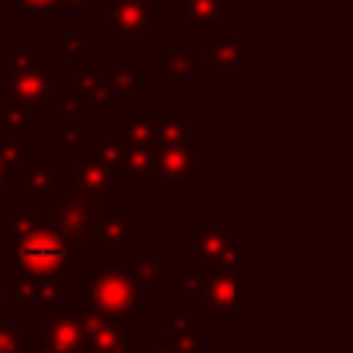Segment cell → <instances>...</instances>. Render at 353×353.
Listing matches in <instances>:
<instances>
[{
  "label": "cell",
  "mask_w": 353,
  "mask_h": 353,
  "mask_svg": "<svg viewBox=\"0 0 353 353\" xmlns=\"http://www.w3.org/2000/svg\"><path fill=\"white\" fill-rule=\"evenodd\" d=\"M6 256L36 279L61 273L72 256V245L36 210L17 207L6 212Z\"/></svg>",
  "instance_id": "obj_1"
},
{
  "label": "cell",
  "mask_w": 353,
  "mask_h": 353,
  "mask_svg": "<svg viewBox=\"0 0 353 353\" xmlns=\"http://www.w3.org/2000/svg\"><path fill=\"white\" fill-rule=\"evenodd\" d=\"M63 174H66V185L69 193L85 201L105 207H119L124 204V190L127 185L119 179V174L105 163V157L97 152L94 141L85 149L69 152L66 160L61 163Z\"/></svg>",
  "instance_id": "obj_2"
},
{
  "label": "cell",
  "mask_w": 353,
  "mask_h": 353,
  "mask_svg": "<svg viewBox=\"0 0 353 353\" xmlns=\"http://www.w3.org/2000/svg\"><path fill=\"white\" fill-rule=\"evenodd\" d=\"M105 25L102 33L116 41L119 50L141 47L154 33L152 0H102Z\"/></svg>",
  "instance_id": "obj_3"
},
{
  "label": "cell",
  "mask_w": 353,
  "mask_h": 353,
  "mask_svg": "<svg viewBox=\"0 0 353 353\" xmlns=\"http://www.w3.org/2000/svg\"><path fill=\"white\" fill-rule=\"evenodd\" d=\"M14 188L19 196L17 207H28V210H33L36 204H44V201L63 199L69 193L63 165L55 160H30L19 171Z\"/></svg>",
  "instance_id": "obj_4"
},
{
  "label": "cell",
  "mask_w": 353,
  "mask_h": 353,
  "mask_svg": "<svg viewBox=\"0 0 353 353\" xmlns=\"http://www.w3.org/2000/svg\"><path fill=\"white\" fill-rule=\"evenodd\" d=\"M201 168H204L201 149H196L190 143L163 146V149H154L149 185H185L193 176H199Z\"/></svg>",
  "instance_id": "obj_5"
},
{
  "label": "cell",
  "mask_w": 353,
  "mask_h": 353,
  "mask_svg": "<svg viewBox=\"0 0 353 353\" xmlns=\"http://www.w3.org/2000/svg\"><path fill=\"white\" fill-rule=\"evenodd\" d=\"M55 77H58V74H55V63L41 61L33 72L8 80L6 94H8V99L22 102V105H28V108L50 110L52 97H55Z\"/></svg>",
  "instance_id": "obj_6"
},
{
  "label": "cell",
  "mask_w": 353,
  "mask_h": 353,
  "mask_svg": "<svg viewBox=\"0 0 353 353\" xmlns=\"http://www.w3.org/2000/svg\"><path fill=\"white\" fill-rule=\"evenodd\" d=\"M72 83L77 97L85 102V108H97V110H116V97L110 91V80H108V66L105 63H80L77 72H72Z\"/></svg>",
  "instance_id": "obj_7"
},
{
  "label": "cell",
  "mask_w": 353,
  "mask_h": 353,
  "mask_svg": "<svg viewBox=\"0 0 353 353\" xmlns=\"http://www.w3.org/2000/svg\"><path fill=\"white\" fill-rule=\"evenodd\" d=\"M179 22L190 28L193 36H199L201 41L215 36L218 25H223L229 19L226 11V0H179Z\"/></svg>",
  "instance_id": "obj_8"
},
{
  "label": "cell",
  "mask_w": 353,
  "mask_h": 353,
  "mask_svg": "<svg viewBox=\"0 0 353 353\" xmlns=\"http://www.w3.org/2000/svg\"><path fill=\"white\" fill-rule=\"evenodd\" d=\"M193 254L204 262H234L237 226H193Z\"/></svg>",
  "instance_id": "obj_9"
},
{
  "label": "cell",
  "mask_w": 353,
  "mask_h": 353,
  "mask_svg": "<svg viewBox=\"0 0 353 353\" xmlns=\"http://www.w3.org/2000/svg\"><path fill=\"white\" fill-rule=\"evenodd\" d=\"M154 127H157V113H127V110H119L116 119L108 121L99 135H110V138H119L124 143L154 146Z\"/></svg>",
  "instance_id": "obj_10"
},
{
  "label": "cell",
  "mask_w": 353,
  "mask_h": 353,
  "mask_svg": "<svg viewBox=\"0 0 353 353\" xmlns=\"http://www.w3.org/2000/svg\"><path fill=\"white\" fill-rule=\"evenodd\" d=\"M154 72L165 77V83L174 85H190L193 83V50H182V47H171V50H154L152 55Z\"/></svg>",
  "instance_id": "obj_11"
},
{
  "label": "cell",
  "mask_w": 353,
  "mask_h": 353,
  "mask_svg": "<svg viewBox=\"0 0 353 353\" xmlns=\"http://www.w3.org/2000/svg\"><path fill=\"white\" fill-rule=\"evenodd\" d=\"M204 55V66L207 74L210 72H240L243 66V52H240V41L234 36H210L204 39V44L199 47Z\"/></svg>",
  "instance_id": "obj_12"
},
{
  "label": "cell",
  "mask_w": 353,
  "mask_h": 353,
  "mask_svg": "<svg viewBox=\"0 0 353 353\" xmlns=\"http://www.w3.org/2000/svg\"><path fill=\"white\" fill-rule=\"evenodd\" d=\"M99 234L108 245H124L132 234H138V215L127 212L124 204L105 207L99 215Z\"/></svg>",
  "instance_id": "obj_13"
},
{
  "label": "cell",
  "mask_w": 353,
  "mask_h": 353,
  "mask_svg": "<svg viewBox=\"0 0 353 353\" xmlns=\"http://www.w3.org/2000/svg\"><path fill=\"white\" fill-rule=\"evenodd\" d=\"M52 58L58 63H63V61L88 63L91 61V39L85 33H80L77 25H66V30L52 39Z\"/></svg>",
  "instance_id": "obj_14"
},
{
  "label": "cell",
  "mask_w": 353,
  "mask_h": 353,
  "mask_svg": "<svg viewBox=\"0 0 353 353\" xmlns=\"http://www.w3.org/2000/svg\"><path fill=\"white\" fill-rule=\"evenodd\" d=\"M39 121H41V110L8 99L0 110V138H22Z\"/></svg>",
  "instance_id": "obj_15"
},
{
  "label": "cell",
  "mask_w": 353,
  "mask_h": 353,
  "mask_svg": "<svg viewBox=\"0 0 353 353\" xmlns=\"http://www.w3.org/2000/svg\"><path fill=\"white\" fill-rule=\"evenodd\" d=\"M188 138H190V113H188V110L157 113L154 149H163V146H179V143H188Z\"/></svg>",
  "instance_id": "obj_16"
},
{
  "label": "cell",
  "mask_w": 353,
  "mask_h": 353,
  "mask_svg": "<svg viewBox=\"0 0 353 353\" xmlns=\"http://www.w3.org/2000/svg\"><path fill=\"white\" fill-rule=\"evenodd\" d=\"M108 66V80H110V91L119 99H138L141 97V63L130 61V63H110Z\"/></svg>",
  "instance_id": "obj_17"
},
{
  "label": "cell",
  "mask_w": 353,
  "mask_h": 353,
  "mask_svg": "<svg viewBox=\"0 0 353 353\" xmlns=\"http://www.w3.org/2000/svg\"><path fill=\"white\" fill-rule=\"evenodd\" d=\"M94 141V132H91V124L88 121H52V146L58 152H77V149H85L91 146Z\"/></svg>",
  "instance_id": "obj_18"
},
{
  "label": "cell",
  "mask_w": 353,
  "mask_h": 353,
  "mask_svg": "<svg viewBox=\"0 0 353 353\" xmlns=\"http://www.w3.org/2000/svg\"><path fill=\"white\" fill-rule=\"evenodd\" d=\"M41 50L39 47H6L3 50V72L8 80L33 72L41 63Z\"/></svg>",
  "instance_id": "obj_19"
},
{
  "label": "cell",
  "mask_w": 353,
  "mask_h": 353,
  "mask_svg": "<svg viewBox=\"0 0 353 353\" xmlns=\"http://www.w3.org/2000/svg\"><path fill=\"white\" fill-rule=\"evenodd\" d=\"M0 157H3V165H6V171L11 176V185H14L19 171L30 163V157H28V135H22V138H0Z\"/></svg>",
  "instance_id": "obj_20"
},
{
  "label": "cell",
  "mask_w": 353,
  "mask_h": 353,
  "mask_svg": "<svg viewBox=\"0 0 353 353\" xmlns=\"http://www.w3.org/2000/svg\"><path fill=\"white\" fill-rule=\"evenodd\" d=\"M132 262H135V270L143 276V279H154L160 281V262H163V251H135L132 254Z\"/></svg>",
  "instance_id": "obj_21"
},
{
  "label": "cell",
  "mask_w": 353,
  "mask_h": 353,
  "mask_svg": "<svg viewBox=\"0 0 353 353\" xmlns=\"http://www.w3.org/2000/svg\"><path fill=\"white\" fill-rule=\"evenodd\" d=\"M55 8H61V11H88L91 0H58Z\"/></svg>",
  "instance_id": "obj_22"
},
{
  "label": "cell",
  "mask_w": 353,
  "mask_h": 353,
  "mask_svg": "<svg viewBox=\"0 0 353 353\" xmlns=\"http://www.w3.org/2000/svg\"><path fill=\"white\" fill-rule=\"evenodd\" d=\"M55 3L58 0H17V6L30 8V11H50V8H55Z\"/></svg>",
  "instance_id": "obj_23"
},
{
  "label": "cell",
  "mask_w": 353,
  "mask_h": 353,
  "mask_svg": "<svg viewBox=\"0 0 353 353\" xmlns=\"http://www.w3.org/2000/svg\"><path fill=\"white\" fill-rule=\"evenodd\" d=\"M8 185H11V176H8L6 165H3V157H0V199H3V193H6Z\"/></svg>",
  "instance_id": "obj_24"
},
{
  "label": "cell",
  "mask_w": 353,
  "mask_h": 353,
  "mask_svg": "<svg viewBox=\"0 0 353 353\" xmlns=\"http://www.w3.org/2000/svg\"><path fill=\"white\" fill-rule=\"evenodd\" d=\"M17 8V0H0V11H11Z\"/></svg>",
  "instance_id": "obj_25"
},
{
  "label": "cell",
  "mask_w": 353,
  "mask_h": 353,
  "mask_svg": "<svg viewBox=\"0 0 353 353\" xmlns=\"http://www.w3.org/2000/svg\"><path fill=\"white\" fill-rule=\"evenodd\" d=\"M6 102H8V94H6V88H0V110H3Z\"/></svg>",
  "instance_id": "obj_26"
}]
</instances>
